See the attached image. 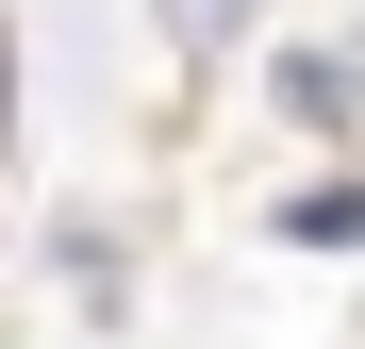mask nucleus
I'll return each instance as SVG.
<instances>
[{
  "label": "nucleus",
  "mask_w": 365,
  "mask_h": 349,
  "mask_svg": "<svg viewBox=\"0 0 365 349\" xmlns=\"http://www.w3.org/2000/svg\"><path fill=\"white\" fill-rule=\"evenodd\" d=\"M349 100H365L349 50H299V67H282V116H316V133H349Z\"/></svg>",
  "instance_id": "obj_1"
},
{
  "label": "nucleus",
  "mask_w": 365,
  "mask_h": 349,
  "mask_svg": "<svg viewBox=\"0 0 365 349\" xmlns=\"http://www.w3.org/2000/svg\"><path fill=\"white\" fill-rule=\"evenodd\" d=\"M150 17H166V50H182V67H216V50L266 17V0H150Z\"/></svg>",
  "instance_id": "obj_2"
},
{
  "label": "nucleus",
  "mask_w": 365,
  "mask_h": 349,
  "mask_svg": "<svg viewBox=\"0 0 365 349\" xmlns=\"http://www.w3.org/2000/svg\"><path fill=\"white\" fill-rule=\"evenodd\" d=\"M282 233H299V250H365V183H299Z\"/></svg>",
  "instance_id": "obj_3"
}]
</instances>
